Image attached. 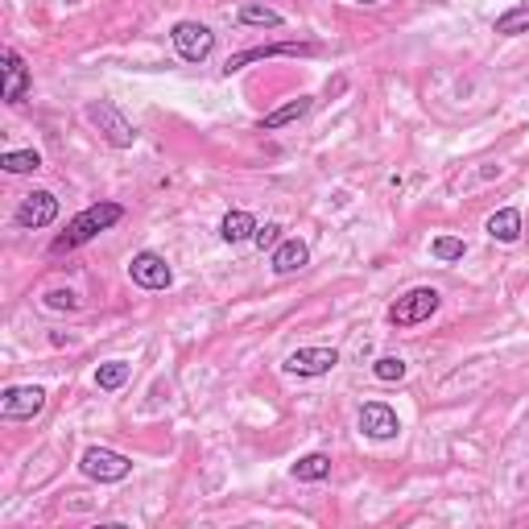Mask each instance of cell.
Masks as SVG:
<instances>
[{
	"label": "cell",
	"instance_id": "obj_1",
	"mask_svg": "<svg viewBox=\"0 0 529 529\" xmlns=\"http://www.w3.org/2000/svg\"><path fill=\"white\" fill-rule=\"evenodd\" d=\"M120 220H124V207H120V203H112V199L91 203V207H83V211L75 215V220L67 224V232L50 240V253L58 257V253H71V248H83L87 240H96L100 232L116 228Z\"/></svg>",
	"mask_w": 529,
	"mask_h": 529
},
{
	"label": "cell",
	"instance_id": "obj_2",
	"mask_svg": "<svg viewBox=\"0 0 529 529\" xmlns=\"http://www.w3.org/2000/svg\"><path fill=\"white\" fill-rule=\"evenodd\" d=\"M83 116H87V124L96 129L112 149H133L137 145V124L124 116L112 100H91L87 108H83Z\"/></svg>",
	"mask_w": 529,
	"mask_h": 529
},
{
	"label": "cell",
	"instance_id": "obj_3",
	"mask_svg": "<svg viewBox=\"0 0 529 529\" xmlns=\"http://www.w3.org/2000/svg\"><path fill=\"white\" fill-rule=\"evenodd\" d=\"M443 306V294L434 290V286H414V290H406L393 306H389V323L397 327V331H410V327H418V323H426L434 310Z\"/></svg>",
	"mask_w": 529,
	"mask_h": 529
},
{
	"label": "cell",
	"instance_id": "obj_4",
	"mask_svg": "<svg viewBox=\"0 0 529 529\" xmlns=\"http://www.w3.org/2000/svg\"><path fill=\"white\" fill-rule=\"evenodd\" d=\"M79 472L96 484H120V480L133 476V459L112 451V447H87L79 455Z\"/></svg>",
	"mask_w": 529,
	"mask_h": 529
},
{
	"label": "cell",
	"instance_id": "obj_5",
	"mask_svg": "<svg viewBox=\"0 0 529 529\" xmlns=\"http://www.w3.org/2000/svg\"><path fill=\"white\" fill-rule=\"evenodd\" d=\"M319 50H323L319 42H269V46H248V50H240V54H232V58L224 62V75L232 79L236 71L253 67V62H265V58H310V54H319Z\"/></svg>",
	"mask_w": 529,
	"mask_h": 529
},
{
	"label": "cell",
	"instance_id": "obj_6",
	"mask_svg": "<svg viewBox=\"0 0 529 529\" xmlns=\"http://www.w3.org/2000/svg\"><path fill=\"white\" fill-rule=\"evenodd\" d=\"M46 410V389L42 385H9L0 393V418L5 422H34Z\"/></svg>",
	"mask_w": 529,
	"mask_h": 529
},
{
	"label": "cell",
	"instance_id": "obj_7",
	"mask_svg": "<svg viewBox=\"0 0 529 529\" xmlns=\"http://www.w3.org/2000/svg\"><path fill=\"white\" fill-rule=\"evenodd\" d=\"M170 42H174V50H178L182 62H207L211 50H215V34L203 21H174Z\"/></svg>",
	"mask_w": 529,
	"mask_h": 529
},
{
	"label": "cell",
	"instance_id": "obj_8",
	"mask_svg": "<svg viewBox=\"0 0 529 529\" xmlns=\"http://www.w3.org/2000/svg\"><path fill=\"white\" fill-rule=\"evenodd\" d=\"M129 277L133 286L141 290H170L174 286V269L162 253H153V248H141V253L129 261Z\"/></svg>",
	"mask_w": 529,
	"mask_h": 529
},
{
	"label": "cell",
	"instance_id": "obj_9",
	"mask_svg": "<svg viewBox=\"0 0 529 529\" xmlns=\"http://www.w3.org/2000/svg\"><path fill=\"white\" fill-rule=\"evenodd\" d=\"M360 434L372 443H389L401 434V418L397 410L389 406V401H364L360 406Z\"/></svg>",
	"mask_w": 529,
	"mask_h": 529
},
{
	"label": "cell",
	"instance_id": "obj_10",
	"mask_svg": "<svg viewBox=\"0 0 529 529\" xmlns=\"http://www.w3.org/2000/svg\"><path fill=\"white\" fill-rule=\"evenodd\" d=\"M54 220H58V199H54L50 191H29V195L21 199V207L13 211V224L25 228V232H42V228H50Z\"/></svg>",
	"mask_w": 529,
	"mask_h": 529
},
{
	"label": "cell",
	"instance_id": "obj_11",
	"mask_svg": "<svg viewBox=\"0 0 529 529\" xmlns=\"http://www.w3.org/2000/svg\"><path fill=\"white\" fill-rule=\"evenodd\" d=\"M339 364V352L335 348H298L282 360V368L290 372V377H306V381H315V377H327V372Z\"/></svg>",
	"mask_w": 529,
	"mask_h": 529
},
{
	"label": "cell",
	"instance_id": "obj_12",
	"mask_svg": "<svg viewBox=\"0 0 529 529\" xmlns=\"http://www.w3.org/2000/svg\"><path fill=\"white\" fill-rule=\"evenodd\" d=\"M0 62H5V87H0V96H5V104H21L29 96V87H34V79H29V67H25V58L5 46V54H0Z\"/></svg>",
	"mask_w": 529,
	"mask_h": 529
},
{
	"label": "cell",
	"instance_id": "obj_13",
	"mask_svg": "<svg viewBox=\"0 0 529 529\" xmlns=\"http://www.w3.org/2000/svg\"><path fill=\"white\" fill-rule=\"evenodd\" d=\"M306 265H310V244L298 240V236H286V240L269 253V269H273L277 277H290V273H298V269H306Z\"/></svg>",
	"mask_w": 529,
	"mask_h": 529
},
{
	"label": "cell",
	"instance_id": "obj_14",
	"mask_svg": "<svg viewBox=\"0 0 529 529\" xmlns=\"http://www.w3.org/2000/svg\"><path fill=\"white\" fill-rule=\"evenodd\" d=\"M484 232H488L496 244H517V240H521V211H517V207H501L496 215H488Z\"/></svg>",
	"mask_w": 529,
	"mask_h": 529
},
{
	"label": "cell",
	"instance_id": "obj_15",
	"mask_svg": "<svg viewBox=\"0 0 529 529\" xmlns=\"http://www.w3.org/2000/svg\"><path fill=\"white\" fill-rule=\"evenodd\" d=\"M310 108H315V100L310 96H298V100H290V104H282V108H273L269 116H261V133H273V129H286V124H294V120H302Z\"/></svg>",
	"mask_w": 529,
	"mask_h": 529
},
{
	"label": "cell",
	"instance_id": "obj_16",
	"mask_svg": "<svg viewBox=\"0 0 529 529\" xmlns=\"http://www.w3.org/2000/svg\"><path fill=\"white\" fill-rule=\"evenodd\" d=\"M257 228H261V224H257L248 211H228L224 220H220V240H224V244H244V240L257 236Z\"/></svg>",
	"mask_w": 529,
	"mask_h": 529
},
{
	"label": "cell",
	"instance_id": "obj_17",
	"mask_svg": "<svg viewBox=\"0 0 529 529\" xmlns=\"http://www.w3.org/2000/svg\"><path fill=\"white\" fill-rule=\"evenodd\" d=\"M294 480L298 484H323L327 476H331V455H323V451H310V455H302L298 463H294Z\"/></svg>",
	"mask_w": 529,
	"mask_h": 529
},
{
	"label": "cell",
	"instance_id": "obj_18",
	"mask_svg": "<svg viewBox=\"0 0 529 529\" xmlns=\"http://www.w3.org/2000/svg\"><path fill=\"white\" fill-rule=\"evenodd\" d=\"M129 377H133V364H124V360H108V364H100V368H96V389H100V393H116V389L129 385Z\"/></svg>",
	"mask_w": 529,
	"mask_h": 529
},
{
	"label": "cell",
	"instance_id": "obj_19",
	"mask_svg": "<svg viewBox=\"0 0 529 529\" xmlns=\"http://www.w3.org/2000/svg\"><path fill=\"white\" fill-rule=\"evenodd\" d=\"M0 170L5 174H34V170H42V153L38 149H5L0 153Z\"/></svg>",
	"mask_w": 529,
	"mask_h": 529
},
{
	"label": "cell",
	"instance_id": "obj_20",
	"mask_svg": "<svg viewBox=\"0 0 529 529\" xmlns=\"http://www.w3.org/2000/svg\"><path fill=\"white\" fill-rule=\"evenodd\" d=\"M240 25H257V29H282L286 25V17L277 13V9H269V5H253V0H248V5H240Z\"/></svg>",
	"mask_w": 529,
	"mask_h": 529
},
{
	"label": "cell",
	"instance_id": "obj_21",
	"mask_svg": "<svg viewBox=\"0 0 529 529\" xmlns=\"http://www.w3.org/2000/svg\"><path fill=\"white\" fill-rule=\"evenodd\" d=\"M492 29H496L501 38H521V34H529V5H513L509 13L496 17Z\"/></svg>",
	"mask_w": 529,
	"mask_h": 529
},
{
	"label": "cell",
	"instance_id": "obj_22",
	"mask_svg": "<svg viewBox=\"0 0 529 529\" xmlns=\"http://www.w3.org/2000/svg\"><path fill=\"white\" fill-rule=\"evenodd\" d=\"M430 257L439 261V265L463 261V257H468V244H463L459 236H434V240H430Z\"/></svg>",
	"mask_w": 529,
	"mask_h": 529
},
{
	"label": "cell",
	"instance_id": "obj_23",
	"mask_svg": "<svg viewBox=\"0 0 529 529\" xmlns=\"http://www.w3.org/2000/svg\"><path fill=\"white\" fill-rule=\"evenodd\" d=\"M372 377L385 381V385L406 381V360H401V356H381L377 364H372Z\"/></svg>",
	"mask_w": 529,
	"mask_h": 529
},
{
	"label": "cell",
	"instance_id": "obj_24",
	"mask_svg": "<svg viewBox=\"0 0 529 529\" xmlns=\"http://www.w3.org/2000/svg\"><path fill=\"white\" fill-rule=\"evenodd\" d=\"M282 240H286V236H282V224H261L257 236H253V244L261 248V253H273V248L282 244Z\"/></svg>",
	"mask_w": 529,
	"mask_h": 529
},
{
	"label": "cell",
	"instance_id": "obj_25",
	"mask_svg": "<svg viewBox=\"0 0 529 529\" xmlns=\"http://www.w3.org/2000/svg\"><path fill=\"white\" fill-rule=\"evenodd\" d=\"M50 310H79V294L75 290H46V298H42Z\"/></svg>",
	"mask_w": 529,
	"mask_h": 529
},
{
	"label": "cell",
	"instance_id": "obj_26",
	"mask_svg": "<svg viewBox=\"0 0 529 529\" xmlns=\"http://www.w3.org/2000/svg\"><path fill=\"white\" fill-rule=\"evenodd\" d=\"M356 5H385V0H356Z\"/></svg>",
	"mask_w": 529,
	"mask_h": 529
}]
</instances>
